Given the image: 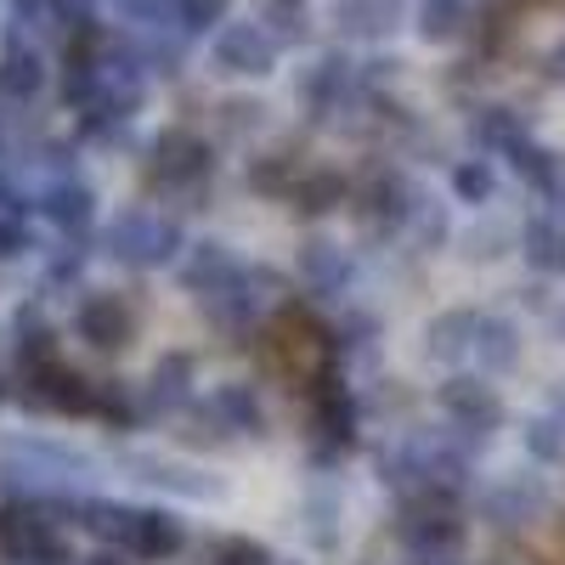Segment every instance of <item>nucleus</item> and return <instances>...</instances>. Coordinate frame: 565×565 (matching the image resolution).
Returning a JSON list of instances; mask_svg holds the SVG:
<instances>
[{
  "instance_id": "10",
  "label": "nucleus",
  "mask_w": 565,
  "mask_h": 565,
  "mask_svg": "<svg viewBox=\"0 0 565 565\" xmlns=\"http://www.w3.org/2000/svg\"><path fill=\"white\" fill-rule=\"evenodd\" d=\"M436 407H441V418L452 424V430H463L469 441H481V447L503 430V418H509L503 396L481 380V373H452V380L436 391Z\"/></svg>"
},
{
  "instance_id": "6",
  "label": "nucleus",
  "mask_w": 565,
  "mask_h": 565,
  "mask_svg": "<svg viewBox=\"0 0 565 565\" xmlns=\"http://www.w3.org/2000/svg\"><path fill=\"white\" fill-rule=\"evenodd\" d=\"M413 199H418V181H407V170H396V164H367L351 181V210L362 215L373 238H402Z\"/></svg>"
},
{
  "instance_id": "37",
  "label": "nucleus",
  "mask_w": 565,
  "mask_h": 565,
  "mask_svg": "<svg viewBox=\"0 0 565 565\" xmlns=\"http://www.w3.org/2000/svg\"><path fill=\"white\" fill-rule=\"evenodd\" d=\"M79 277H85V238H63L52 255H45L40 289L45 295H63V289H79Z\"/></svg>"
},
{
  "instance_id": "31",
  "label": "nucleus",
  "mask_w": 565,
  "mask_h": 565,
  "mask_svg": "<svg viewBox=\"0 0 565 565\" xmlns=\"http://www.w3.org/2000/svg\"><path fill=\"white\" fill-rule=\"evenodd\" d=\"M521 328H514L509 317H492L487 311V322H481V340H476V367L481 373H514L521 367Z\"/></svg>"
},
{
  "instance_id": "1",
  "label": "nucleus",
  "mask_w": 565,
  "mask_h": 565,
  "mask_svg": "<svg viewBox=\"0 0 565 565\" xmlns=\"http://www.w3.org/2000/svg\"><path fill=\"white\" fill-rule=\"evenodd\" d=\"M103 458H90L85 447L52 441V436H7L0 441V487L12 492V503H63L85 498V487L97 481Z\"/></svg>"
},
{
  "instance_id": "17",
  "label": "nucleus",
  "mask_w": 565,
  "mask_h": 565,
  "mask_svg": "<svg viewBox=\"0 0 565 565\" xmlns=\"http://www.w3.org/2000/svg\"><path fill=\"white\" fill-rule=\"evenodd\" d=\"M204 407H210V418H215V430L226 436V441H260L266 430H271V418H266V402H260V391L249 385V380H226V385H215L210 396H204Z\"/></svg>"
},
{
  "instance_id": "33",
  "label": "nucleus",
  "mask_w": 565,
  "mask_h": 565,
  "mask_svg": "<svg viewBox=\"0 0 565 565\" xmlns=\"http://www.w3.org/2000/svg\"><path fill=\"white\" fill-rule=\"evenodd\" d=\"M255 23H260L277 45H306V40H311V0H260Z\"/></svg>"
},
{
  "instance_id": "14",
  "label": "nucleus",
  "mask_w": 565,
  "mask_h": 565,
  "mask_svg": "<svg viewBox=\"0 0 565 565\" xmlns=\"http://www.w3.org/2000/svg\"><path fill=\"white\" fill-rule=\"evenodd\" d=\"M300 282H306V295H317L328 306H345L356 295V255L334 238H306L300 244Z\"/></svg>"
},
{
  "instance_id": "35",
  "label": "nucleus",
  "mask_w": 565,
  "mask_h": 565,
  "mask_svg": "<svg viewBox=\"0 0 565 565\" xmlns=\"http://www.w3.org/2000/svg\"><path fill=\"white\" fill-rule=\"evenodd\" d=\"M97 418L114 424V430H136V424H148V407H141V385L97 380Z\"/></svg>"
},
{
  "instance_id": "24",
  "label": "nucleus",
  "mask_w": 565,
  "mask_h": 565,
  "mask_svg": "<svg viewBox=\"0 0 565 565\" xmlns=\"http://www.w3.org/2000/svg\"><path fill=\"white\" fill-rule=\"evenodd\" d=\"M12 356H18V380H29V373H45L52 362H63V351H57V328L45 322L40 300L18 306V317H12Z\"/></svg>"
},
{
  "instance_id": "21",
  "label": "nucleus",
  "mask_w": 565,
  "mask_h": 565,
  "mask_svg": "<svg viewBox=\"0 0 565 565\" xmlns=\"http://www.w3.org/2000/svg\"><path fill=\"white\" fill-rule=\"evenodd\" d=\"M509 170L537 193L543 215H559L565 221V153L559 148H543V141L532 136V141H521V148L509 153Z\"/></svg>"
},
{
  "instance_id": "8",
  "label": "nucleus",
  "mask_w": 565,
  "mask_h": 565,
  "mask_svg": "<svg viewBox=\"0 0 565 565\" xmlns=\"http://www.w3.org/2000/svg\"><path fill=\"white\" fill-rule=\"evenodd\" d=\"M396 537L413 565H441L463 548V503H402L396 509Z\"/></svg>"
},
{
  "instance_id": "50",
  "label": "nucleus",
  "mask_w": 565,
  "mask_h": 565,
  "mask_svg": "<svg viewBox=\"0 0 565 565\" xmlns=\"http://www.w3.org/2000/svg\"><path fill=\"white\" fill-rule=\"evenodd\" d=\"M441 565H458V559H441Z\"/></svg>"
},
{
  "instance_id": "13",
  "label": "nucleus",
  "mask_w": 565,
  "mask_h": 565,
  "mask_svg": "<svg viewBox=\"0 0 565 565\" xmlns=\"http://www.w3.org/2000/svg\"><path fill=\"white\" fill-rule=\"evenodd\" d=\"M277 52L282 45L260 23H226L210 45V63L226 79H266V74H277Z\"/></svg>"
},
{
  "instance_id": "27",
  "label": "nucleus",
  "mask_w": 565,
  "mask_h": 565,
  "mask_svg": "<svg viewBox=\"0 0 565 565\" xmlns=\"http://www.w3.org/2000/svg\"><path fill=\"white\" fill-rule=\"evenodd\" d=\"M407 18V0H334V29L345 40H385Z\"/></svg>"
},
{
  "instance_id": "44",
  "label": "nucleus",
  "mask_w": 565,
  "mask_h": 565,
  "mask_svg": "<svg viewBox=\"0 0 565 565\" xmlns=\"http://www.w3.org/2000/svg\"><path fill=\"white\" fill-rule=\"evenodd\" d=\"M503 244H509L503 226H481V232H469V238H463V255L469 260H498V255H509Z\"/></svg>"
},
{
  "instance_id": "46",
  "label": "nucleus",
  "mask_w": 565,
  "mask_h": 565,
  "mask_svg": "<svg viewBox=\"0 0 565 565\" xmlns=\"http://www.w3.org/2000/svg\"><path fill=\"white\" fill-rule=\"evenodd\" d=\"M543 79L548 85H565V40H554L548 52H543Z\"/></svg>"
},
{
  "instance_id": "49",
  "label": "nucleus",
  "mask_w": 565,
  "mask_h": 565,
  "mask_svg": "<svg viewBox=\"0 0 565 565\" xmlns=\"http://www.w3.org/2000/svg\"><path fill=\"white\" fill-rule=\"evenodd\" d=\"M559 328H565V306H559Z\"/></svg>"
},
{
  "instance_id": "20",
  "label": "nucleus",
  "mask_w": 565,
  "mask_h": 565,
  "mask_svg": "<svg viewBox=\"0 0 565 565\" xmlns=\"http://www.w3.org/2000/svg\"><path fill=\"white\" fill-rule=\"evenodd\" d=\"M40 90H45V57H40V45L23 40V29L12 23L7 40H0V103L29 108Z\"/></svg>"
},
{
  "instance_id": "41",
  "label": "nucleus",
  "mask_w": 565,
  "mask_h": 565,
  "mask_svg": "<svg viewBox=\"0 0 565 565\" xmlns=\"http://www.w3.org/2000/svg\"><path fill=\"white\" fill-rule=\"evenodd\" d=\"M34 249H40V238H34L29 215H0V266H12V260H29Z\"/></svg>"
},
{
  "instance_id": "19",
  "label": "nucleus",
  "mask_w": 565,
  "mask_h": 565,
  "mask_svg": "<svg viewBox=\"0 0 565 565\" xmlns=\"http://www.w3.org/2000/svg\"><path fill=\"white\" fill-rule=\"evenodd\" d=\"M119 469L141 487H159V492H175V498H221V481H210L204 469L193 463H175V458H159V452H119Z\"/></svg>"
},
{
  "instance_id": "39",
  "label": "nucleus",
  "mask_w": 565,
  "mask_h": 565,
  "mask_svg": "<svg viewBox=\"0 0 565 565\" xmlns=\"http://www.w3.org/2000/svg\"><path fill=\"white\" fill-rule=\"evenodd\" d=\"M521 441H526V452H532L537 463H559V458H565V424H559L554 413H537V418L521 424Z\"/></svg>"
},
{
  "instance_id": "28",
  "label": "nucleus",
  "mask_w": 565,
  "mask_h": 565,
  "mask_svg": "<svg viewBox=\"0 0 565 565\" xmlns=\"http://www.w3.org/2000/svg\"><path fill=\"white\" fill-rule=\"evenodd\" d=\"M481 18H476V7L469 0H418L413 7V29H418V40L424 45H452V40H463L469 29H476Z\"/></svg>"
},
{
  "instance_id": "11",
  "label": "nucleus",
  "mask_w": 565,
  "mask_h": 565,
  "mask_svg": "<svg viewBox=\"0 0 565 565\" xmlns=\"http://www.w3.org/2000/svg\"><path fill=\"white\" fill-rule=\"evenodd\" d=\"M136 328H141V317H136L130 295H119V289H90L74 306V340H85L90 351H103V356L125 351L136 340Z\"/></svg>"
},
{
  "instance_id": "32",
  "label": "nucleus",
  "mask_w": 565,
  "mask_h": 565,
  "mask_svg": "<svg viewBox=\"0 0 565 565\" xmlns=\"http://www.w3.org/2000/svg\"><path fill=\"white\" fill-rule=\"evenodd\" d=\"M402 238H407L413 249H424V255L447 249V238H452V215H447V204H441L436 193H424V186H418V199H413V215H407V232H402Z\"/></svg>"
},
{
  "instance_id": "48",
  "label": "nucleus",
  "mask_w": 565,
  "mask_h": 565,
  "mask_svg": "<svg viewBox=\"0 0 565 565\" xmlns=\"http://www.w3.org/2000/svg\"><path fill=\"white\" fill-rule=\"evenodd\" d=\"M0 402H18V385L7 380V373H0Z\"/></svg>"
},
{
  "instance_id": "34",
  "label": "nucleus",
  "mask_w": 565,
  "mask_h": 565,
  "mask_svg": "<svg viewBox=\"0 0 565 565\" xmlns=\"http://www.w3.org/2000/svg\"><path fill=\"white\" fill-rule=\"evenodd\" d=\"M306 175V164H300V153H260V159H249V193H260V199H289L295 193V181Z\"/></svg>"
},
{
  "instance_id": "12",
  "label": "nucleus",
  "mask_w": 565,
  "mask_h": 565,
  "mask_svg": "<svg viewBox=\"0 0 565 565\" xmlns=\"http://www.w3.org/2000/svg\"><path fill=\"white\" fill-rule=\"evenodd\" d=\"M18 402L40 407V413H68V418H97V380H85L79 367L52 362L45 373L18 380Z\"/></svg>"
},
{
  "instance_id": "29",
  "label": "nucleus",
  "mask_w": 565,
  "mask_h": 565,
  "mask_svg": "<svg viewBox=\"0 0 565 565\" xmlns=\"http://www.w3.org/2000/svg\"><path fill=\"white\" fill-rule=\"evenodd\" d=\"M521 255L537 277H565V221L559 215H532L521 226Z\"/></svg>"
},
{
  "instance_id": "47",
  "label": "nucleus",
  "mask_w": 565,
  "mask_h": 565,
  "mask_svg": "<svg viewBox=\"0 0 565 565\" xmlns=\"http://www.w3.org/2000/svg\"><path fill=\"white\" fill-rule=\"evenodd\" d=\"M548 413L565 424V380H559V385H548Z\"/></svg>"
},
{
  "instance_id": "30",
  "label": "nucleus",
  "mask_w": 565,
  "mask_h": 565,
  "mask_svg": "<svg viewBox=\"0 0 565 565\" xmlns=\"http://www.w3.org/2000/svg\"><path fill=\"white\" fill-rule=\"evenodd\" d=\"M289 204H295L300 215H334L340 204H351V175H345V170H306V175L295 181Z\"/></svg>"
},
{
  "instance_id": "25",
  "label": "nucleus",
  "mask_w": 565,
  "mask_h": 565,
  "mask_svg": "<svg viewBox=\"0 0 565 565\" xmlns=\"http://www.w3.org/2000/svg\"><path fill=\"white\" fill-rule=\"evenodd\" d=\"M469 141H476V153H498L509 159L521 141H532V125L521 108H509V103H487L476 108V119H469Z\"/></svg>"
},
{
  "instance_id": "23",
  "label": "nucleus",
  "mask_w": 565,
  "mask_h": 565,
  "mask_svg": "<svg viewBox=\"0 0 565 565\" xmlns=\"http://www.w3.org/2000/svg\"><path fill=\"white\" fill-rule=\"evenodd\" d=\"M481 322H487V311H476V306H447L441 317H430V328H424V356L447 362V367L476 362Z\"/></svg>"
},
{
  "instance_id": "26",
  "label": "nucleus",
  "mask_w": 565,
  "mask_h": 565,
  "mask_svg": "<svg viewBox=\"0 0 565 565\" xmlns=\"http://www.w3.org/2000/svg\"><path fill=\"white\" fill-rule=\"evenodd\" d=\"M130 509L136 503H114V498H68V532H85L90 543L103 548H119L125 543V526H130Z\"/></svg>"
},
{
  "instance_id": "40",
  "label": "nucleus",
  "mask_w": 565,
  "mask_h": 565,
  "mask_svg": "<svg viewBox=\"0 0 565 565\" xmlns=\"http://www.w3.org/2000/svg\"><path fill=\"white\" fill-rule=\"evenodd\" d=\"M175 23H181L186 40L221 34L226 29V0H175Z\"/></svg>"
},
{
  "instance_id": "42",
  "label": "nucleus",
  "mask_w": 565,
  "mask_h": 565,
  "mask_svg": "<svg viewBox=\"0 0 565 565\" xmlns=\"http://www.w3.org/2000/svg\"><path fill=\"white\" fill-rule=\"evenodd\" d=\"M210 565H277V559L260 537H221L210 548Z\"/></svg>"
},
{
  "instance_id": "4",
  "label": "nucleus",
  "mask_w": 565,
  "mask_h": 565,
  "mask_svg": "<svg viewBox=\"0 0 565 565\" xmlns=\"http://www.w3.org/2000/svg\"><path fill=\"white\" fill-rule=\"evenodd\" d=\"M282 289H289V282H282V271H271V266H244L238 277L226 282L221 295H210V300H199L204 306V317L221 328V334H260V328L289 306L282 300Z\"/></svg>"
},
{
  "instance_id": "7",
  "label": "nucleus",
  "mask_w": 565,
  "mask_h": 565,
  "mask_svg": "<svg viewBox=\"0 0 565 565\" xmlns=\"http://www.w3.org/2000/svg\"><path fill=\"white\" fill-rule=\"evenodd\" d=\"M367 97H373V90L362 85V63H351L345 52H322V57L306 68V79H300V103H306V114H311L317 125L351 119Z\"/></svg>"
},
{
  "instance_id": "3",
  "label": "nucleus",
  "mask_w": 565,
  "mask_h": 565,
  "mask_svg": "<svg viewBox=\"0 0 565 565\" xmlns=\"http://www.w3.org/2000/svg\"><path fill=\"white\" fill-rule=\"evenodd\" d=\"M103 255L125 271H159L170 260H181L186 238H181V221L164 210H125L103 226Z\"/></svg>"
},
{
  "instance_id": "5",
  "label": "nucleus",
  "mask_w": 565,
  "mask_h": 565,
  "mask_svg": "<svg viewBox=\"0 0 565 565\" xmlns=\"http://www.w3.org/2000/svg\"><path fill=\"white\" fill-rule=\"evenodd\" d=\"M362 441V402L345 380H328L306 396V447L317 469H340L345 452Z\"/></svg>"
},
{
  "instance_id": "15",
  "label": "nucleus",
  "mask_w": 565,
  "mask_h": 565,
  "mask_svg": "<svg viewBox=\"0 0 565 565\" xmlns=\"http://www.w3.org/2000/svg\"><path fill=\"white\" fill-rule=\"evenodd\" d=\"M193 385H199V356L193 351H164L153 362V373L141 380V407H148V418H181L193 407Z\"/></svg>"
},
{
  "instance_id": "36",
  "label": "nucleus",
  "mask_w": 565,
  "mask_h": 565,
  "mask_svg": "<svg viewBox=\"0 0 565 565\" xmlns=\"http://www.w3.org/2000/svg\"><path fill=\"white\" fill-rule=\"evenodd\" d=\"M452 199L469 204V210H487L498 199V170L492 159H458L452 164Z\"/></svg>"
},
{
  "instance_id": "9",
  "label": "nucleus",
  "mask_w": 565,
  "mask_h": 565,
  "mask_svg": "<svg viewBox=\"0 0 565 565\" xmlns=\"http://www.w3.org/2000/svg\"><path fill=\"white\" fill-rule=\"evenodd\" d=\"M548 503H554V492H548L543 476H532V469H509V476H498V481L481 487L476 514H481L492 532H521V526L543 521Z\"/></svg>"
},
{
  "instance_id": "38",
  "label": "nucleus",
  "mask_w": 565,
  "mask_h": 565,
  "mask_svg": "<svg viewBox=\"0 0 565 565\" xmlns=\"http://www.w3.org/2000/svg\"><path fill=\"white\" fill-rule=\"evenodd\" d=\"M300 521H306V537H311L317 548H334V543H340V498H334V492H311V498L300 503Z\"/></svg>"
},
{
  "instance_id": "22",
  "label": "nucleus",
  "mask_w": 565,
  "mask_h": 565,
  "mask_svg": "<svg viewBox=\"0 0 565 565\" xmlns=\"http://www.w3.org/2000/svg\"><path fill=\"white\" fill-rule=\"evenodd\" d=\"M238 271H244V260L232 255L221 238H199V244H186V255H181V266H175V282H181L193 300H210V295H221Z\"/></svg>"
},
{
  "instance_id": "43",
  "label": "nucleus",
  "mask_w": 565,
  "mask_h": 565,
  "mask_svg": "<svg viewBox=\"0 0 565 565\" xmlns=\"http://www.w3.org/2000/svg\"><path fill=\"white\" fill-rule=\"evenodd\" d=\"M125 7V18L136 23V29H170L175 23V0H119ZM181 29V23H175Z\"/></svg>"
},
{
  "instance_id": "2",
  "label": "nucleus",
  "mask_w": 565,
  "mask_h": 565,
  "mask_svg": "<svg viewBox=\"0 0 565 565\" xmlns=\"http://www.w3.org/2000/svg\"><path fill=\"white\" fill-rule=\"evenodd\" d=\"M141 181L164 199H186V210H193V199L210 193L215 181V148L199 130H159L148 141V159H141Z\"/></svg>"
},
{
  "instance_id": "45",
  "label": "nucleus",
  "mask_w": 565,
  "mask_h": 565,
  "mask_svg": "<svg viewBox=\"0 0 565 565\" xmlns=\"http://www.w3.org/2000/svg\"><path fill=\"white\" fill-rule=\"evenodd\" d=\"M260 119H266V108H260V103H221V125H226L232 136L260 130Z\"/></svg>"
},
{
  "instance_id": "18",
  "label": "nucleus",
  "mask_w": 565,
  "mask_h": 565,
  "mask_svg": "<svg viewBox=\"0 0 565 565\" xmlns=\"http://www.w3.org/2000/svg\"><path fill=\"white\" fill-rule=\"evenodd\" d=\"M40 215L52 221L63 238H85L97 226V186L85 175H57V181H40Z\"/></svg>"
},
{
  "instance_id": "16",
  "label": "nucleus",
  "mask_w": 565,
  "mask_h": 565,
  "mask_svg": "<svg viewBox=\"0 0 565 565\" xmlns=\"http://www.w3.org/2000/svg\"><path fill=\"white\" fill-rule=\"evenodd\" d=\"M181 548H186V526L175 521L170 509H159V503H136V509H130V526H125L119 554L148 559V565H164V559H175Z\"/></svg>"
}]
</instances>
